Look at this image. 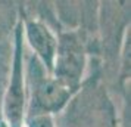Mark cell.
<instances>
[{"mask_svg": "<svg viewBox=\"0 0 131 127\" xmlns=\"http://www.w3.org/2000/svg\"><path fill=\"white\" fill-rule=\"evenodd\" d=\"M54 123L56 127H118V114L100 79L91 75L54 117Z\"/></svg>", "mask_w": 131, "mask_h": 127, "instance_id": "6da1fadb", "label": "cell"}, {"mask_svg": "<svg viewBox=\"0 0 131 127\" xmlns=\"http://www.w3.org/2000/svg\"><path fill=\"white\" fill-rule=\"evenodd\" d=\"M25 87H27V115L60 114L78 90L65 86L53 77L32 55L25 61Z\"/></svg>", "mask_w": 131, "mask_h": 127, "instance_id": "7a4b0ae2", "label": "cell"}, {"mask_svg": "<svg viewBox=\"0 0 131 127\" xmlns=\"http://www.w3.org/2000/svg\"><path fill=\"white\" fill-rule=\"evenodd\" d=\"M27 115V87H25V43L21 19L15 27L12 67L9 83L2 97L0 118L6 127H24Z\"/></svg>", "mask_w": 131, "mask_h": 127, "instance_id": "3957f363", "label": "cell"}, {"mask_svg": "<svg viewBox=\"0 0 131 127\" xmlns=\"http://www.w3.org/2000/svg\"><path fill=\"white\" fill-rule=\"evenodd\" d=\"M56 38L58 44L52 74L65 86L80 90L87 70L85 43L78 30H60Z\"/></svg>", "mask_w": 131, "mask_h": 127, "instance_id": "277c9868", "label": "cell"}, {"mask_svg": "<svg viewBox=\"0 0 131 127\" xmlns=\"http://www.w3.org/2000/svg\"><path fill=\"white\" fill-rule=\"evenodd\" d=\"M21 24H22L24 43H27L31 49V55L38 59V62L49 73H52L58 44L56 34L41 18L24 16L21 19Z\"/></svg>", "mask_w": 131, "mask_h": 127, "instance_id": "5b68a950", "label": "cell"}, {"mask_svg": "<svg viewBox=\"0 0 131 127\" xmlns=\"http://www.w3.org/2000/svg\"><path fill=\"white\" fill-rule=\"evenodd\" d=\"M24 127H56L53 115H30L25 117Z\"/></svg>", "mask_w": 131, "mask_h": 127, "instance_id": "8992f818", "label": "cell"}]
</instances>
